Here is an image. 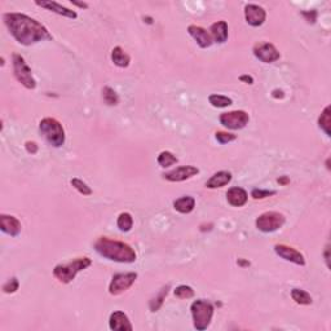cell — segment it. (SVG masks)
<instances>
[{
  "instance_id": "1",
  "label": "cell",
  "mask_w": 331,
  "mask_h": 331,
  "mask_svg": "<svg viewBox=\"0 0 331 331\" xmlns=\"http://www.w3.org/2000/svg\"><path fill=\"white\" fill-rule=\"evenodd\" d=\"M4 23L15 38L17 43L22 45H33L39 41H52V37L45 26L35 19L23 13H5Z\"/></svg>"
},
{
  "instance_id": "2",
  "label": "cell",
  "mask_w": 331,
  "mask_h": 331,
  "mask_svg": "<svg viewBox=\"0 0 331 331\" xmlns=\"http://www.w3.org/2000/svg\"><path fill=\"white\" fill-rule=\"evenodd\" d=\"M95 250L100 256L117 263H135L137 259L136 251L131 245L109 237H99L96 239Z\"/></svg>"
},
{
  "instance_id": "3",
  "label": "cell",
  "mask_w": 331,
  "mask_h": 331,
  "mask_svg": "<svg viewBox=\"0 0 331 331\" xmlns=\"http://www.w3.org/2000/svg\"><path fill=\"white\" fill-rule=\"evenodd\" d=\"M92 265V260L88 256L77 258L66 264H59L53 268V277L61 284H70L78 273Z\"/></svg>"
},
{
  "instance_id": "4",
  "label": "cell",
  "mask_w": 331,
  "mask_h": 331,
  "mask_svg": "<svg viewBox=\"0 0 331 331\" xmlns=\"http://www.w3.org/2000/svg\"><path fill=\"white\" fill-rule=\"evenodd\" d=\"M39 131L48 141V144L53 147H61L66 140V135H65L62 124L57 119L51 118V117L41 119L39 123Z\"/></svg>"
},
{
  "instance_id": "5",
  "label": "cell",
  "mask_w": 331,
  "mask_h": 331,
  "mask_svg": "<svg viewBox=\"0 0 331 331\" xmlns=\"http://www.w3.org/2000/svg\"><path fill=\"white\" fill-rule=\"evenodd\" d=\"M190 312L194 328L198 331H203L211 325L215 309H213L212 303H210L208 300L198 299V300L191 303Z\"/></svg>"
},
{
  "instance_id": "6",
  "label": "cell",
  "mask_w": 331,
  "mask_h": 331,
  "mask_svg": "<svg viewBox=\"0 0 331 331\" xmlns=\"http://www.w3.org/2000/svg\"><path fill=\"white\" fill-rule=\"evenodd\" d=\"M12 65H13V74L15 78L27 89H35L37 81L34 79L31 69L26 63L25 59L19 53H13L12 56Z\"/></svg>"
},
{
  "instance_id": "7",
  "label": "cell",
  "mask_w": 331,
  "mask_h": 331,
  "mask_svg": "<svg viewBox=\"0 0 331 331\" xmlns=\"http://www.w3.org/2000/svg\"><path fill=\"white\" fill-rule=\"evenodd\" d=\"M255 224L260 232L273 233L282 228V225L285 224V216L277 211H267L256 219Z\"/></svg>"
},
{
  "instance_id": "8",
  "label": "cell",
  "mask_w": 331,
  "mask_h": 331,
  "mask_svg": "<svg viewBox=\"0 0 331 331\" xmlns=\"http://www.w3.org/2000/svg\"><path fill=\"white\" fill-rule=\"evenodd\" d=\"M219 121H220V123L224 125L225 128L236 131V129L245 128L248 124L250 115H248V113L243 110H233L220 114Z\"/></svg>"
},
{
  "instance_id": "9",
  "label": "cell",
  "mask_w": 331,
  "mask_h": 331,
  "mask_svg": "<svg viewBox=\"0 0 331 331\" xmlns=\"http://www.w3.org/2000/svg\"><path fill=\"white\" fill-rule=\"evenodd\" d=\"M137 280V273H118L114 274L111 278V282L109 285V294L113 296H118L128 290L129 287L135 284Z\"/></svg>"
},
{
  "instance_id": "10",
  "label": "cell",
  "mask_w": 331,
  "mask_h": 331,
  "mask_svg": "<svg viewBox=\"0 0 331 331\" xmlns=\"http://www.w3.org/2000/svg\"><path fill=\"white\" fill-rule=\"evenodd\" d=\"M254 55L261 62L272 63L276 62L277 60H280L281 53L277 49L276 45L268 41H260L254 45Z\"/></svg>"
},
{
  "instance_id": "11",
  "label": "cell",
  "mask_w": 331,
  "mask_h": 331,
  "mask_svg": "<svg viewBox=\"0 0 331 331\" xmlns=\"http://www.w3.org/2000/svg\"><path fill=\"white\" fill-rule=\"evenodd\" d=\"M198 173L199 169L194 166H181L169 172L163 173V179L167 181H172V183H180V181L189 180Z\"/></svg>"
},
{
  "instance_id": "12",
  "label": "cell",
  "mask_w": 331,
  "mask_h": 331,
  "mask_svg": "<svg viewBox=\"0 0 331 331\" xmlns=\"http://www.w3.org/2000/svg\"><path fill=\"white\" fill-rule=\"evenodd\" d=\"M274 251H276V254L282 258L284 260L286 261H291V263H294L296 265H306V259H304V255L298 251L296 248L291 246H287L285 243H278L274 246Z\"/></svg>"
},
{
  "instance_id": "13",
  "label": "cell",
  "mask_w": 331,
  "mask_h": 331,
  "mask_svg": "<svg viewBox=\"0 0 331 331\" xmlns=\"http://www.w3.org/2000/svg\"><path fill=\"white\" fill-rule=\"evenodd\" d=\"M245 19L250 26L259 27L265 22L267 13H265L264 8L259 7L256 4H247L245 5Z\"/></svg>"
},
{
  "instance_id": "14",
  "label": "cell",
  "mask_w": 331,
  "mask_h": 331,
  "mask_svg": "<svg viewBox=\"0 0 331 331\" xmlns=\"http://www.w3.org/2000/svg\"><path fill=\"white\" fill-rule=\"evenodd\" d=\"M0 228H1L3 233H5L8 236L17 237L21 233L22 225H21L17 217L1 213L0 215Z\"/></svg>"
},
{
  "instance_id": "15",
  "label": "cell",
  "mask_w": 331,
  "mask_h": 331,
  "mask_svg": "<svg viewBox=\"0 0 331 331\" xmlns=\"http://www.w3.org/2000/svg\"><path fill=\"white\" fill-rule=\"evenodd\" d=\"M38 7L44 8V9H48V11L53 12V13H57V15L62 16V17H67V19L75 20L78 17V13L75 11H71L69 8L63 7L61 4L56 3V1H52V0H37L35 1Z\"/></svg>"
},
{
  "instance_id": "16",
  "label": "cell",
  "mask_w": 331,
  "mask_h": 331,
  "mask_svg": "<svg viewBox=\"0 0 331 331\" xmlns=\"http://www.w3.org/2000/svg\"><path fill=\"white\" fill-rule=\"evenodd\" d=\"M109 326L111 330L115 331H132L133 326L129 321L128 316L124 312L117 310V312L111 313L110 318H109Z\"/></svg>"
},
{
  "instance_id": "17",
  "label": "cell",
  "mask_w": 331,
  "mask_h": 331,
  "mask_svg": "<svg viewBox=\"0 0 331 331\" xmlns=\"http://www.w3.org/2000/svg\"><path fill=\"white\" fill-rule=\"evenodd\" d=\"M188 33L194 38V41L201 48H208L212 45L213 41L210 33H207V30L201 27V26L190 25L188 27Z\"/></svg>"
},
{
  "instance_id": "18",
  "label": "cell",
  "mask_w": 331,
  "mask_h": 331,
  "mask_svg": "<svg viewBox=\"0 0 331 331\" xmlns=\"http://www.w3.org/2000/svg\"><path fill=\"white\" fill-rule=\"evenodd\" d=\"M227 201L229 205L234 207H242L245 206L248 201V194L243 188L239 186H233L227 191Z\"/></svg>"
},
{
  "instance_id": "19",
  "label": "cell",
  "mask_w": 331,
  "mask_h": 331,
  "mask_svg": "<svg viewBox=\"0 0 331 331\" xmlns=\"http://www.w3.org/2000/svg\"><path fill=\"white\" fill-rule=\"evenodd\" d=\"M233 176L232 173L229 172V171H219L215 175L208 179L206 181V188L207 189H219L223 188L225 185H228L230 181H232Z\"/></svg>"
},
{
  "instance_id": "20",
  "label": "cell",
  "mask_w": 331,
  "mask_h": 331,
  "mask_svg": "<svg viewBox=\"0 0 331 331\" xmlns=\"http://www.w3.org/2000/svg\"><path fill=\"white\" fill-rule=\"evenodd\" d=\"M210 31L212 41L219 43V44H223L228 41V25L225 21H217V22L212 23Z\"/></svg>"
},
{
  "instance_id": "21",
  "label": "cell",
  "mask_w": 331,
  "mask_h": 331,
  "mask_svg": "<svg viewBox=\"0 0 331 331\" xmlns=\"http://www.w3.org/2000/svg\"><path fill=\"white\" fill-rule=\"evenodd\" d=\"M195 199L191 195H184L173 202V208L180 213H190L194 210Z\"/></svg>"
},
{
  "instance_id": "22",
  "label": "cell",
  "mask_w": 331,
  "mask_h": 331,
  "mask_svg": "<svg viewBox=\"0 0 331 331\" xmlns=\"http://www.w3.org/2000/svg\"><path fill=\"white\" fill-rule=\"evenodd\" d=\"M111 61L114 62L115 66L122 67H128L129 63H131V57H129L128 53H125L121 47H115L113 51H111Z\"/></svg>"
},
{
  "instance_id": "23",
  "label": "cell",
  "mask_w": 331,
  "mask_h": 331,
  "mask_svg": "<svg viewBox=\"0 0 331 331\" xmlns=\"http://www.w3.org/2000/svg\"><path fill=\"white\" fill-rule=\"evenodd\" d=\"M169 287H171V285H166V286H163L161 290H159V292L157 295H155L154 298L151 299L150 303H149V307H150V310L151 312H157V310H159V308L163 306V302H165L166 296L168 295V291H169Z\"/></svg>"
},
{
  "instance_id": "24",
  "label": "cell",
  "mask_w": 331,
  "mask_h": 331,
  "mask_svg": "<svg viewBox=\"0 0 331 331\" xmlns=\"http://www.w3.org/2000/svg\"><path fill=\"white\" fill-rule=\"evenodd\" d=\"M291 299L300 306H310L313 302L312 296L302 289H292L291 290Z\"/></svg>"
},
{
  "instance_id": "25",
  "label": "cell",
  "mask_w": 331,
  "mask_h": 331,
  "mask_svg": "<svg viewBox=\"0 0 331 331\" xmlns=\"http://www.w3.org/2000/svg\"><path fill=\"white\" fill-rule=\"evenodd\" d=\"M331 109L330 106H326L324 109V111L321 113L320 118H318V127H320L322 131L325 132V135L326 136L330 137L331 136V131H330V127H331Z\"/></svg>"
},
{
  "instance_id": "26",
  "label": "cell",
  "mask_w": 331,
  "mask_h": 331,
  "mask_svg": "<svg viewBox=\"0 0 331 331\" xmlns=\"http://www.w3.org/2000/svg\"><path fill=\"white\" fill-rule=\"evenodd\" d=\"M157 162H158V165L162 167V168H167V167H171L172 165H176L177 162H179V159H177V157L173 153H171V151L168 150H165V151H161L158 155V158H157Z\"/></svg>"
},
{
  "instance_id": "27",
  "label": "cell",
  "mask_w": 331,
  "mask_h": 331,
  "mask_svg": "<svg viewBox=\"0 0 331 331\" xmlns=\"http://www.w3.org/2000/svg\"><path fill=\"white\" fill-rule=\"evenodd\" d=\"M117 227L121 232H129L133 227V217L129 212H122L117 219Z\"/></svg>"
},
{
  "instance_id": "28",
  "label": "cell",
  "mask_w": 331,
  "mask_h": 331,
  "mask_svg": "<svg viewBox=\"0 0 331 331\" xmlns=\"http://www.w3.org/2000/svg\"><path fill=\"white\" fill-rule=\"evenodd\" d=\"M208 101L212 105L213 107H217V109H223V107H228L230 106L233 103V100L228 96L224 95H217V93H213V95H210L208 97Z\"/></svg>"
},
{
  "instance_id": "29",
  "label": "cell",
  "mask_w": 331,
  "mask_h": 331,
  "mask_svg": "<svg viewBox=\"0 0 331 331\" xmlns=\"http://www.w3.org/2000/svg\"><path fill=\"white\" fill-rule=\"evenodd\" d=\"M103 100L107 106H117L119 103L118 95L110 87H103Z\"/></svg>"
},
{
  "instance_id": "30",
  "label": "cell",
  "mask_w": 331,
  "mask_h": 331,
  "mask_svg": "<svg viewBox=\"0 0 331 331\" xmlns=\"http://www.w3.org/2000/svg\"><path fill=\"white\" fill-rule=\"evenodd\" d=\"M173 292H175V296L179 299H190L195 294L193 287L188 286V285H180V286H177Z\"/></svg>"
},
{
  "instance_id": "31",
  "label": "cell",
  "mask_w": 331,
  "mask_h": 331,
  "mask_svg": "<svg viewBox=\"0 0 331 331\" xmlns=\"http://www.w3.org/2000/svg\"><path fill=\"white\" fill-rule=\"evenodd\" d=\"M71 185H73V188L78 191V193H81L82 195H91L92 194V189L89 188L88 185L85 184L84 181L81 180V179H77V177H74L71 179Z\"/></svg>"
},
{
  "instance_id": "32",
  "label": "cell",
  "mask_w": 331,
  "mask_h": 331,
  "mask_svg": "<svg viewBox=\"0 0 331 331\" xmlns=\"http://www.w3.org/2000/svg\"><path fill=\"white\" fill-rule=\"evenodd\" d=\"M19 287H20L19 280H17L16 277H13V278H11V280L7 281V282L3 285L4 294H15L16 291L19 290Z\"/></svg>"
},
{
  "instance_id": "33",
  "label": "cell",
  "mask_w": 331,
  "mask_h": 331,
  "mask_svg": "<svg viewBox=\"0 0 331 331\" xmlns=\"http://www.w3.org/2000/svg\"><path fill=\"white\" fill-rule=\"evenodd\" d=\"M215 137H216V140L220 144H228V143H232V141L237 140V135H233V133H229V132H224V131H217V132L215 133Z\"/></svg>"
},
{
  "instance_id": "34",
  "label": "cell",
  "mask_w": 331,
  "mask_h": 331,
  "mask_svg": "<svg viewBox=\"0 0 331 331\" xmlns=\"http://www.w3.org/2000/svg\"><path fill=\"white\" fill-rule=\"evenodd\" d=\"M277 191L274 190H263V189H254L251 191V197L254 199H264L267 197H272V195H276Z\"/></svg>"
},
{
  "instance_id": "35",
  "label": "cell",
  "mask_w": 331,
  "mask_h": 331,
  "mask_svg": "<svg viewBox=\"0 0 331 331\" xmlns=\"http://www.w3.org/2000/svg\"><path fill=\"white\" fill-rule=\"evenodd\" d=\"M303 17L306 19V21L308 23H316L317 21V16H318V13H317V11H306V12H302Z\"/></svg>"
},
{
  "instance_id": "36",
  "label": "cell",
  "mask_w": 331,
  "mask_h": 331,
  "mask_svg": "<svg viewBox=\"0 0 331 331\" xmlns=\"http://www.w3.org/2000/svg\"><path fill=\"white\" fill-rule=\"evenodd\" d=\"M25 147L29 154H37L38 150H39V146H38L35 141H26Z\"/></svg>"
},
{
  "instance_id": "37",
  "label": "cell",
  "mask_w": 331,
  "mask_h": 331,
  "mask_svg": "<svg viewBox=\"0 0 331 331\" xmlns=\"http://www.w3.org/2000/svg\"><path fill=\"white\" fill-rule=\"evenodd\" d=\"M239 81L243 82V83H246V84H254V78L251 77V75H247V74L241 75V77H239Z\"/></svg>"
},
{
  "instance_id": "38",
  "label": "cell",
  "mask_w": 331,
  "mask_h": 331,
  "mask_svg": "<svg viewBox=\"0 0 331 331\" xmlns=\"http://www.w3.org/2000/svg\"><path fill=\"white\" fill-rule=\"evenodd\" d=\"M71 4H73V5H77V7L79 8H83V9H87V8H88V4L81 3V1H77V0H71Z\"/></svg>"
},
{
  "instance_id": "39",
  "label": "cell",
  "mask_w": 331,
  "mask_h": 331,
  "mask_svg": "<svg viewBox=\"0 0 331 331\" xmlns=\"http://www.w3.org/2000/svg\"><path fill=\"white\" fill-rule=\"evenodd\" d=\"M272 96H273V97H276V99H278V97H280V99H282V97H284V92H282V91H280V89H274V91H273V93H272Z\"/></svg>"
},
{
  "instance_id": "40",
  "label": "cell",
  "mask_w": 331,
  "mask_h": 331,
  "mask_svg": "<svg viewBox=\"0 0 331 331\" xmlns=\"http://www.w3.org/2000/svg\"><path fill=\"white\" fill-rule=\"evenodd\" d=\"M277 181H278L281 185H286V184H289V183H290V179H289L287 176H282V177H280V179H278Z\"/></svg>"
},
{
  "instance_id": "41",
  "label": "cell",
  "mask_w": 331,
  "mask_h": 331,
  "mask_svg": "<svg viewBox=\"0 0 331 331\" xmlns=\"http://www.w3.org/2000/svg\"><path fill=\"white\" fill-rule=\"evenodd\" d=\"M237 264L241 265V267H248V265H250V261L243 260V259H238V261H237Z\"/></svg>"
},
{
  "instance_id": "42",
  "label": "cell",
  "mask_w": 331,
  "mask_h": 331,
  "mask_svg": "<svg viewBox=\"0 0 331 331\" xmlns=\"http://www.w3.org/2000/svg\"><path fill=\"white\" fill-rule=\"evenodd\" d=\"M325 259H326V265L330 267V264H329V245L326 246V250H325Z\"/></svg>"
},
{
  "instance_id": "43",
  "label": "cell",
  "mask_w": 331,
  "mask_h": 331,
  "mask_svg": "<svg viewBox=\"0 0 331 331\" xmlns=\"http://www.w3.org/2000/svg\"><path fill=\"white\" fill-rule=\"evenodd\" d=\"M326 168L330 169V158H328V161H326Z\"/></svg>"
},
{
  "instance_id": "44",
  "label": "cell",
  "mask_w": 331,
  "mask_h": 331,
  "mask_svg": "<svg viewBox=\"0 0 331 331\" xmlns=\"http://www.w3.org/2000/svg\"><path fill=\"white\" fill-rule=\"evenodd\" d=\"M4 63H5L4 62V57H1V66H4Z\"/></svg>"
}]
</instances>
